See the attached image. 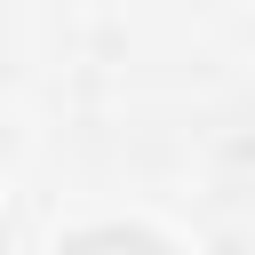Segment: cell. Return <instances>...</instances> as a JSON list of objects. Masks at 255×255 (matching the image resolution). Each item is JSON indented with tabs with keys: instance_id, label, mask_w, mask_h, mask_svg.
I'll return each mask as SVG.
<instances>
[{
	"instance_id": "obj_1",
	"label": "cell",
	"mask_w": 255,
	"mask_h": 255,
	"mask_svg": "<svg viewBox=\"0 0 255 255\" xmlns=\"http://www.w3.org/2000/svg\"><path fill=\"white\" fill-rule=\"evenodd\" d=\"M72 255H159L151 239H128V231H96V239H80Z\"/></svg>"
}]
</instances>
